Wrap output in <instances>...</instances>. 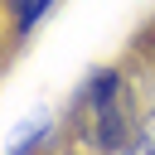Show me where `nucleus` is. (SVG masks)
<instances>
[{
    "mask_svg": "<svg viewBox=\"0 0 155 155\" xmlns=\"http://www.w3.org/2000/svg\"><path fill=\"white\" fill-rule=\"evenodd\" d=\"M87 107L97 121V145H126L121 126H126V97H121V78L116 73H97L87 87Z\"/></svg>",
    "mask_w": 155,
    "mask_h": 155,
    "instance_id": "f257e3e1",
    "label": "nucleus"
},
{
    "mask_svg": "<svg viewBox=\"0 0 155 155\" xmlns=\"http://www.w3.org/2000/svg\"><path fill=\"white\" fill-rule=\"evenodd\" d=\"M10 5H15V19H19V29H29V24H34V19H39V15L53 5V0H10Z\"/></svg>",
    "mask_w": 155,
    "mask_h": 155,
    "instance_id": "f03ea898",
    "label": "nucleus"
}]
</instances>
